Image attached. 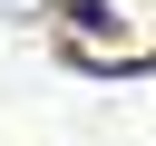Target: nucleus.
Wrapping results in <instances>:
<instances>
[{"label":"nucleus","mask_w":156,"mask_h":146,"mask_svg":"<svg viewBox=\"0 0 156 146\" xmlns=\"http://www.w3.org/2000/svg\"><path fill=\"white\" fill-rule=\"evenodd\" d=\"M39 10H49V0H0V19H39Z\"/></svg>","instance_id":"1"}]
</instances>
